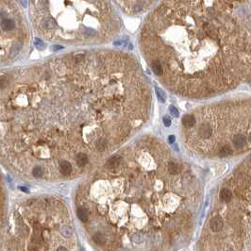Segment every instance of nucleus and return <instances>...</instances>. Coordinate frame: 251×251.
<instances>
[{
	"label": "nucleus",
	"instance_id": "obj_1",
	"mask_svg": "<svg viewBox=\"0 0 251 251\" xmlns=\"http://www.w3.org/2000/svg\"><path fill=\"white\" fill-rule=\"evenodd\" d=\"M122 9L129 13H139L147 11L158 0H115Z\"/></svg>",
	"mask_w": 251,
	"mask_h": 251
},
{
	"label": "nucleus",
	"instance_id": "obj_2",
	"mask_svg": "<svg viewBox=\"0 0 251 251\" xmlns=\"http://www.w3.org/2000/svg\"><path fill=\"white\" fill-rule=\"evenodd\" d=\"M223 220L221 216L219 215H216L213 218H211V220L209 221V228L214 232H218L220 231L221 229H223Z\"/></svg>",
	"mask_w": 251,
	"mask_h": 251
},
{
	"label": "nucleus",
	"instance_id": "obj_3",
	"mask_svg": "<svg viewBox=\"0 0 251 251\" xmlns=\"http://www.w3.org/2000/svg\"><path fill=\"white\" fill-rule=\"evenodd\" d=\"M199 136L203 139H209L212 134V128L211 126L208 124H202L198 128Z\"/></svg>",
	"mask_w": 251,
	"mask_h": 251
},
{
	"label": "nucleus",
	"instance_id": "obj_4",
	"mask_svg": "<svg viewBox=\"0 0 251 251\" xmlns=\"http://www.w3.org/2000/svg\"><path fill=\"white\" fill-rule=\"evenodd\" d=\"M246 138L243 134H236L233 138V144L237 149H242L246 144Z\"/></svg>",
	"mask_w": 251,
	"mask_h": 251
},
{
	"label": "nucleus",
	"instance_id": "obj_5",
	"mask_svg": "<svg viewBox=\"0 0 251 251\" xmlns=\"http://www.w3.org/2000/svg\"><path fill=\"white\" fill-rule=\"evenodd\" d=\"M151 68L153 70V72H154L157 76H162V74H163V67H162L161 63L159 61L153 60L151 61Z\"/></svg>",
	"mask_w": 251,
	"mask_h": 251
},
{
	"label": "nucleus",
	"instance_id": "obj_6",
	"mask_svg": "<svg viewBox=\"0 0 251 251\" xmlns=\"http://www.w3.org/2000/svg\"><path fill=\"white\" fill-rule=\"evenodd\" d=\"M196 122V118H194V116L190 115V114L185 115V116L182 118V124L185 128H192V126H194Z\"/></svg>",
	"mask_w": 251,
	"mask_h": 251
},
{
	"label": "nucleus",
	"instance_id": "obj_7",
	"mask_svg": "<svg viewBox=\"0 0 251 251\" xmlns=\"http://www.w3.org/2000/svg\"><path fill=\"white\" fill-rule=\"evenodd\" d=\"M60 171L63 175H69L70 172L72 171V166H71L70 162L66 161H61L60 162Z\"/></svg>",
	"mask_w": 251,
	"mask_h": 251
},
{
	"label": "nucleus",
	"instance_id": "obj_8",
	"mask_svg": "<svg viewBox=\"0 0 251 251\" xmlns=\"http://www.w3.org/2000/svg\"><path fill=\"white\" fill-rule=\"evenodd\" d=\"M121 160H122V158L120 157V156H113V157H111L110 160L108 161V167L110 168V169H114V168H116L118 165H119Z\"/></svg>",
	"mask_w": 251,
	"mask_h": 251
},
{
	"label": "nucleus",
	"instance_id": "obj_9",
	"mask_svg": "<svg viewBox=\"0 0 251 251\" xmlns=\"http://www.w3.org/2000/svg\"><path fill=\"white\" fill-rule=\"evenodd\" d=\"M76 163H78L79 167H83L84 165L87 164L88 157L86 154H84V153H79V154L76 156Z\"/></svg>",
	"mask_w": 251,
	"mask_h": 251
},
{
	"label": "nucleus",
	"instance_id": "obj_10",
	"mask_svg": "<svg viewBox=\"0 0 251 251\" xmlns=\"http://www.w3.org/2000/svg\"><path fill=\"white\" fill-rule=\"evenodd\" d=\"M76 214H78V217L79 218V220L82 221V222H87L88 221V212L84 208H79L76 211Z\"/></svg>",
	"mask_w": 251,
	"mask_h": 251
},
{
	"label": "nucleus",
	"instance_id": "obj_11",
	"mask_svg": "<svg viewBox=\"0 0 251 251\" xmlns=\"http://www.w3.org/2000/svg\"><path fill=\"white\" fill-rule=\"evenodd\" d=\"M220 198L223 200V201L229 202L230 199L232 198V193L228 189H223L220 193Z\"/></svg>",
	"mask_w": 251,
	"mask_h": 251
},
{
	"label": "nucleus",
	"instance_id": "obj_12",
	"mask_svg": "<svg viewBox=\"0 0 251 251\" xmlns=\"http://www.w3.org/2000/svg\"><path fill=\"white\" fill-rule=\"evenodd\" d=\"M93 239L94 241V243L99 244V246H102V244H105L106 242V238L104 235H102L101 233H96L94 236H93Z\"/></svg>",
	"mask_w": 251,
	"mask_h": 251
},
{
	"label": "nucleus",
	"instance_id": "obj_13",
	"mask_svg": "<svg viewBox=\"0 0 251 251\" xmlns=\"http://www.w3.org/2000/svg\"><path fill=\"white\" fill-rule=\"evenodd\" d=\"M232 153H233V151H232L231 147L229 146H223L222 148L220 149L219 155L221 156V157H227V156L231 155Z\"/></svg>",
	"mask_w": 251,
	"mask_h": 251
},
{
	"label": "nucleus",
	"instance_id": "obj_14",
	"mask_svg": "<svg viewBox=\"0 0 251 251\" xmlns=\"http://www.w3.org/2000/svg\"><path fill=\"white\" fill-rule=\"evenodd\" d=\"M107 141L105 139H99L98 141L96 142V148L99 150V151H103V150L106 149L107 147Z\"/></svg>",
	"mask_w": 251,
	"mask_h": 251
},
{
	"label": "nucleus",
	"instance_id": "obj_15",
	"mask_svg": "<svg viewBox=\"0 0 251 251\" xmlns=\"http://www.w3.org/2000/svg\"><path fill=\"white\" fill-rule=\"evenodd\" d=\"M168 169H169V172L172 174V175H176V174H178L179 172V165L177 163H175V162H170Z\"/></svg>",
	"mask_w": 251,
	"mask_h": 251
},
{
	"label": "nucleus",
	"instance_id": "obj_16",
	"mask_svg": "<svg viewBox=\"0 0 251 251\" xmlns=\"http://www.w3.org/2000/svg\"><path fill=\"white\" fill-rule=\"evenodd\" d=\"M156 92H157L158 98L160 99L161 102H165V100H166V94H164V92L161 89H159V88H156Z\"/></svg>",
	"mask_w": 251,
	"mask_h": 251
},
{
	"label": "nucleus",
	"instance_id": "obj_17",
	"mask_svg": "<svg viewBox=\"0 0 251 251\" xmlns=\"http://www.w3.org/2000/svg\"><path fill=\"white\" fill-rule=\"evenodd\" d=\"M32 174H33V176L36 177V178H41L43 174V171L41 167H35L33 171H32Z\"/></svg>",
	"mask_w": 251,
	"mask_h": 251
},
{
	"label": "nucleus",
	"instance_id": "obj_18",
	"mask_svg": "<svg viewBox=\"0 0 251 251\" xmlns=\"http://www.w3.org/2000/svg\"><path fill=\"white\" fill-rule=\"evenodd\" d=\"M169 110H170V113L172 114L174 117H179V113L178 109H177L176 107H174V106H170Z\"/></svg>",
	"mask_w": 251,
	"mask_h": 251
},
{
	"label": "nucleus",
	"instance_id": "obj_19",
	"mask_svg": "<svg viewBox=\"0 0 251 251\" xmlns=\"http://www.w3.org/2000/svg\"><path fill=\"white\" fill-rule=\"evenodd\" d=\"M163 124L165 125V126H171V120H170V118H168L167 116L163 117Z\"/></svg>",
	"mask_w": 251,
	"mask_h": 251
},
{
	"label": "nucleus",
	"instance_id": "obj_20",
	"mask_svg": "<svg viewBox=\"0 0 251 251\" xmlns=\"http://www.w3.org/2000/svg\"><path fill=\"white\" fill-rule=\"evenodd\" d=\"M175 136H174V135H170L169 137H168V142H169L170 144H173L174 142H175Z\"/></svg>",
	"mask_w": 251,
	"mask_h": 251
},
{
	"label": "nucleus",
	"instance_id": "obj_21",
	"mask_svg": "<svg viewBox=\"0 0 251 251\" xmlns=\"http://www.w3.org/2000/svg\"><path fill=\"white\" fill-rule=\"evenodd\" d=\"M58 250H67V248H64V247H59Z\"/></svg>",
	"mask_w": 251,
	"mask_h": 251
},
{
	"label": "nucleus",
	"instance_id": "obj_22",
	"mask_svg": "<svg viewBox=\"0 0 251 251\" xmlns=\"http://www.w3.org/2000/svg\"><path fill=\"white\" fill-rule=\"evenodd\" d=\"M248 139H249V142L251 143V133H250V135H249V137H248Z\"/></svg>",
	"mask_w": 251,
	"mask_h": 251
}]
</instances>
